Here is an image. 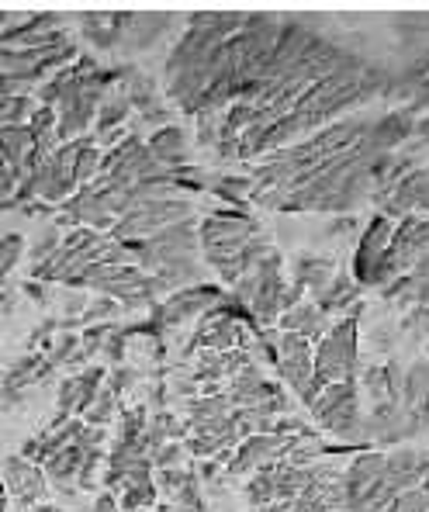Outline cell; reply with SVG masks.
I'll return each instance as SVG.
<instances>
[{
  "instance_id": "cb8c5ba5",
  "label": "cell",
  "mask_w": 429,
  "mask_h": 512,
  "mask_svg": "<svg viewBox=\"0 0 429 512\" xmlns=\"http://www.w3.org/2000/svg\"><path fill=\"white\" fill-rule=\"evenodd\" d=\"M28 132H32V142H45L56 139V108H35L32 118H28Z\"/></svg>"
},
{
  "instance_id": "52a82bcc",
  "label": "cell",
  "mask_w": 429,
  "mask_h": 512,
  "mask_svg": "<svg viewBox=\"0 0 429 512\" xmlns=\"http://www.w3.org/2000/svg\"><path fill=\"white\" fill-rule=\"evenodd\" d=\"M274 360L284 378L291 381V388L312 405L315 395H319V384H315V371H312V343L298 333H284L281 340H277Z\"/></svg>"
},
{
  "instance_id": "9c48e42d",
  "label": "cell",
  "mask_w": 429,
  "mask_h": 512,
  "mask_svg": "<svg viewBox=\"0 0 429 512\" xmlns=\"http://www.w3.org/2000/svg\"><path fill=\"white\" fill-rule=\"evenodd\" d=\"M4 481L11 488V495L21 502V506H35V502L45 495V471L39 464L25 461V457H7L4 461Z\"/></svg>"
},
{
  "instance_id": "1f68e13d",
  "label": "cell",
  "mask_w": 429,
  "mask_h": 512,
  "mask_svg": "<svg viewBox=\"0 0 429 512\" xmlns=\"http://www.w3.org/2000/svg\"><path fill=\"white\" fill-rule=\"evenodd\" d=\"M253 512H281V506H257Z\"/></svg>"
},
{
  "instance_id": "7402d4cb",
  "label": "cell",
  "mask_w": 429,
  "mask_h": 512,
  "mask_svg": "<svg viewBox=\"0 0 429 512\" xmlns=\"http://www.w3.org/2000/svg\"><path fill=\"white\" fill-rule=\"evenodd\" d=\"M229 405L232 398L229 395H212V398H201V402L191 405V423L194 426H205V423H215V419L229 416Z\"/></svg>"
},
{
  "instance_id": "83f0119b",
  "label": "cell",
  "mask_w": 429,
  "mask_h": 512,
  "mask_svg": "<svg viewBox=\"0 0 429 512\" xmlns=\"http://www.w3.org/2000/svg\"><path fill=\"white\" fill-rule=\"evenodd\" d=\"M59 250V239H56V232H45V236L39 239V243L32 246V263H45L52 253Z\"/></svg>"
},
{
  "instance_id": "f546056e",
  "label": "cell",
  "mask_w": 429,
  "mask_h": 512,
  "mask_svg": "<svg viewBox=\"0 0 429 512\" xmlns=\"http://www.w3.org/2000/svg\"><path fill=\"white\" fill-rule=\"evenodd\" d=\"M94 512H118V502H115V495H111V492H104L101 499L94 502Z\"/></svg>"
},
{
  "instance_id": "7c38bea8",
  "label": "cell",
  "mask_w": 429,
  "mask_h": 512,
  "mask_svg": "<svg viewBox=\"0 0 429 512\" xmlns=\"http://www.w3.org/2000/svg\"><path fill=\"white\" fill-rule=\"evenodd\" d=\"M146 149L153 153V160L167 170H177L187 163V135L177 125H163L153 139L146 142Z\"/></svg>"
},
{
  "instance_id": "e0dca14e",
  "label": "cell",
  "mask_w": 429,
  "mask_h": 512,
  "mask_svg": "<svg viewBox=\"0 0 429 512\" xmlns=\"http://www.w3.org/2000/svg\"><path fill=\"white\" fill-rule=\"evenodd\" d=\"M125 485V499L122 506L129 512H139V509H149L156 502V485H153V474H149V464L135 468L129 478L122 481Z\"/></svg>"
},
{
  "instance_id": "4dcf8cb0",
  "label": "cell",
  "mask_w": 429,
  "mask_h": 512,
  "mask_svg": "<svg viewBox=\"0 0 429 512\" xmlns=\"http://www.w3.org/2000/svg\"><path fill=\"white\" fill-rule=\"evenodd\" d=\"M11 305H14V295L7 288H0V312H11Z\"/></svg>"
},
{
  "instance_id": "4fadbf2b",
  "label": "cell",
  "mask_w": 429,
  "mask_h": 512,
  "mask_svg": "<svg viewBox=\"0 0 429 512\" xmlns=\"http://www.w3.org/2000/svg\"><path fill=\"white\" fill-rule=\"evenodd\" d=\"M125 25H129V14H84L80 21V32L90 39L97 49H111V45H122Z\"/></svg>"
},
{
  "instance_id": "2e32d148",
  "label": "cell",
  "mask_w": 429,
  "mask_h": 512,
  "mask_svg": "<svg viewBox=\"0 0 429 512\" xmlns=\"http://www.w3.org/2000/svg\"><path fill=\"white\" fill-rule=\"evenodd\" d=\"M333 267H336V263H333V260H326V256H312V253L298 256V267H295V291H301V288L322 291L329 281H333V274H336Z\"/></svg>"
},
{
  "instance_id": "ac0fdd59",
  "label": "cell",
  "mask_w": 429,
  "mask_h": 512,
  "mask_svg": "<svg viewBox=\"0 0 429 512\" xmlns=\"http://www.w3.org/2000/svg\"><path fill=\"white\" fill-rule=\"evenodd\" d=\"M243 336H239L236 322L232 319H218V322H205V329H201L198 336L191 340V350L194 346H212V350H232Z\"/></svg>"
},
{
  "instance_id": "484cf974",
  "label": "cell",
  "mask_w": 429,
  "mask_h": 512,
  "mask_svg": "<svg viewBox=\"0 0 429 512\" xmlns=\"http://www.w3.org/2000/svg\"><path fill=\"white\" fill-rule=\"evenodd\" d=\"M101 381H104V371H87L84 378H80V391H77V412L84 416V412L94 405V398L101 395Z\"/></svg>"
},
{
  "instance_id": "6da1fadb",
  "label": "cell",
  "mask_w": 429,
  "mask_h": 512,
  "mask_svg": "<svg viewBox=\"0 0 429 512\" xmlns=\"http://www.w3.org/2000/svg\"><path fill=\"white\" fill-rule=\"evenodd\" d=\"M263 232L257 229V222L243 215H208L198 229V239L205 246L208 263L222 274V281L239 284L243 277V253L246 246H253Z\"/></svg>"
},
{
  "instance_id": "ffe728a7",
  "label": "cell",
  "mask_w": 429,
  "mask_h": 512,
  "mask_svg": "<svg viewBox=\"0 0 429 512\" xmlns=\"http://www.w3.org/2000/svg\"><path fill=\"white\" fill-rule=\"evenodd\" d=\"M132 104L125 94L111 97V101H101V108H97V135L104 132H115V128H122V122L129 118Z\"/></svg>"
},
{
  "instance_id": "603a6c76",
  "label": "cell",
  "mask_w": 429,
  "mask_h": 512,
  "mask_svg": "<svg viewBox=\"0 0 429 512\" xmlns=\"http://www.w3.org/2000/svg\"><path fill=\"white\" fill-rule=\"evenodd\" d=\"M32 111H35V104L28 101L25 94L0 97V128H4V125H28Z\"/></svg>"
},
{
  "instance_id": "30bf717a",
  "label": "cell",
  "mask_w": 429,
  "mask_h": 512,
  "mask_svg": "<svg viewBox=\"0 0 429 512\" xmlns=\"http://www.w3.org/2000/svg\"><path fill=\"white\" fill-rule=\"evenodd\" d=\"M215 301H218V288H208V284H201V288H184V291H177V295H170L167 305L160 308V319L177 326V322H187L191 315H201L208 305H215Z\"/></svg>"
},
{
  "instance_id": "7a4b0ae2",
  "label": "cell",
  "mask_w": 429,
  "mask_h": 512,
  "mask_svg": "<svg viewBox=\"0 0 429 512\" xmlns=\"http://www.w3.org/2000/svg\"><path fill=\"white\" fill-rule=\"evenodd\" d=\"M315 384L326 388L333 381H357V319H343L319 340L312 353Z\"/></svg>"
},
{
  "instance_id": "44dd1931",
  "label": "cell",
  "mask_w": 429,
  "mask_h": 512,
  "mask_svg": "<svg viewBox=\"0 0 429 512\" xmlns=\"http://www.w3.org/2000/svg\"><path fill=\"white\" fill-rule=\"evenodd\" d=\"M97 170H101V149H97L90 139H80L77 167H73V180H77V187L90 184V180L97 177Z\"/></svg>"
},
{
  "instance_id": "4316f807",
  "label": "cell",
  "mask_w": 429,
  "mask_h": 512,
  "mask_svg": "<svg viewBox=\"0 0 429 512\" xmlns=\"http://www.w3.org/2000/svg\"><path fill=\"white\" fill-rule=\"evenodd\" d=\"M21 253H25V239H21L18 232H11V236L0 239V277L11 274L14 263L21 260Z\"/></svg>"
},
{
  "instance_id": "9a60e30c",
  "label": "cell",
  "mask_w": 429,
  "mask_h": 512,
  "mask_svg": "<svg viewBox=\"0 0 429 512\" xmlns=\"http://www.w3.org/2000/svg\"><path fill=\"white\" fill-rule=\"evenodd\" d=\"M281 329L284 333H298L305 336L308 343L315 340V336H326L322 329H326V312H322L319 305H298L288 308V312L281 315Z\"/></svg>"
},
{
  "instance_id": "5b68a950",
  "label": "cell",
  "mask_w": 429,
  "mask_h": 512,
  "mask_svg": "<svg viewBox=\"0 0 429 512\" xmlns=\"http://www.w3.org/2000/svg\"><path fill=\"white\" fill-rule=\"evenodd\" d=\"M312 412L326 429L350 436L360 423L357 381H333V384H326V388H319V395H315V402H312Z\"/></svg>"
},
{
  "instance_id": "d6a6232c",
  "label": "cell",
  "mask_w": 429,
  "mask_h": 512,
  "mask_svg": "<svg viewBox=\"0 0 429 512\" xmlns=\"http://www.w3.org/2000/svg\"><path fill=\"white\" fill-rule=\"evenodd\" d=\"M4 506H7V502H4V488H0V512H4Z\"/></svg>"
},
{
  "instance_id": "d6986e66",
  "label": "cell",
  "mask_w": 429,
  "mask_h": 512,
  "mask_svg": "<svg viewBox=\"0 0 429 512\" xmlns=\"http://www.w3.org/2000/svg\"><path fill=\"white\" fill-rule=\"evenodd\" d=\"M353 298H357V284L346 274H333V284L319 291V308L322 312H340V308L353 305Z\"/></svg>"
},
{
  "instance_id": "8992f818",
  "label": "cell",
  "mask_w": 429,
  "mask_h": 512,
  "mask_svg": "<svg viewBox=\"0 0 429 512\" xmlns=\"http://www.w3.org/2000/svg\"><path fill=\"white\" fill-rule=\"evenodd\" d=\"M77 149H80V139L77 142H63V146H56V153H52L39 170L28 173V177L35 180V194H39L42 201H49V205L70 201L73 187H77V180H73Z\"/></svg>"
},
{
  "instance_id": "d4e9b609",
  "label": "cell",
  "mask_w": 429,
  "mask_h": 512,
  "mask_svg": "<svg viewBox=\"0 0 429 512\" xmlns=\"http://www.w3.org/2000/svg\"><path fill=\"white\" fill-rule=\"evenodd\" d=\"M115 402H118V395L111 388H104L101 395L94 398V405L84 412V423L87 426H104L111 419V412H115Z\"/></svg>"
},
{
  "instance_id": "5bb4252c",
  "label": "cell",
  "mask_w": 429,
  "mask_h": 512,
  "mask_svg": "<svg viewBox=\"0 0 429 512\" xmlns=\"http://www.w3.org/2000/svg\"><path fill=\"white\" fill-rule=\"evenodd\" d=\"M28 153H32V132H28V125H4L0 128V156H4L7 170H11L18 180L25 177Z\"/></svg>"
},
{
  "instance_id": "ba28073f",
  "label": "cell",
  "mask_w": 429,
  "mask_h": 512,
  "mask_svg": "<svg viewBox=\"0 0 429 512\" xmlns=\"http://www.w3.org/2000/svg\"><path fill=\"white\" fill-rule=\"evenodd\" d=\"M391 225L388 215H378L371 225H367L364 239H360V250L353 256V267H357V277L364 284H378L381 277V263H385V253H388V243H391Z\"/></svg>"
},
{
  "instance_id": "3957f363",
  "label": "cell",
  "mask_w": 429,
  "mask_h": 512,
  "mask_svg": "<svg viewBox=\"0 0 429 512\" xmlns=\"http://www.w3.org/2000/svg\"><path fill=\"white\" fill-rule=\"evenodd\" d=\"M191 201L187 198H177V194H167V198H153V201H142L135 205L132 212H125L111 225L108 236L111 239H125V243H135L139 236H153V232L167 229V225H177V222H187L191 218Z\"/></svg>"
},
{
  "instance_id": "277c9868",
  "label": "cell",
  "mask_w": 429,
  "mask_h": 512,
  "mask_svg": "<svg viewBox=\"0 0 429 512\" xmlns=\"http://www.w3.org/2000/svg\"><path fill=\"white\" fill-rule=\"evenodd\" d=\"M194 246H198V232H194L191 218L177 225H167V229L153 232L149 239H139V243H125V250H132L142 260V267L163 270L170 263H184L194 260Z\"/></svg>"
},
{
  "instance_id": "f1b7e54d",
  "label": "cell",
  "mask_w": 429,
  "mask_h": 512,
  "mask_svg": "<svg viewBox=\"0 0 429 512\" xmlns=\"http://www.w3.org/2000/svg\"><path fill=\"white\" fill-rule=\"evenodd\" d=\"M115 315V301L111 298H97L94 305L84 308V322H94V319H111Z\"/></svg>"
},
{
  "instance_id": "8fae6325",
  "label": "cell",
  "mask_w": 429,
  "mask_h": 512,
  "mask_svg": "<svg viewBox=\"0 0 429 512\" xmlns=\"http://www.w3.org/2000/svg\"><path fill=\"white\" fill-rule=\"evenodd\" d=\"M177 25L173 14H129V25H125V35H122V45L129 49H149Z\"/></svg>"
}]
</instances>
